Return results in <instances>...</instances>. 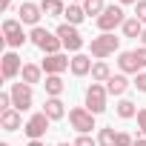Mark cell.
<instances>
[{"label": "cell", "mask_w": 146, "mask_h": 146, "mask_svg": "<svg viewBox=\"0 0 146 146\" xmlns=\"http://www.w3.org/2000/svg\"><path fill=\"white\" fill-rule=\"evenodd\" d=\"M29 40H32V46H37V49H40L43 54H57V52L63 49L60 37H57L54 32L43 29V26H35V29L29 32Z\"/></svg>", "instance_id": "6da1fadb"}, {"label": "cell", "mask_w": 146, "mask_h": 146, "mask_svg": "<svg viewBox=\"0 0 146 146\" xmlns=\"http://www.w3.org/2000/svg\"><path fill=\"white\" fill-rule=\"evenodd\" d=\"M117 49H120V37H115V32H103V35L92 37V43H89V54L95 60H103V57L115 54Z\"/></svg>", "instance_id": "7a4b0ae2"}, {"label": "cell", "mask_w": 146, "mask_h": 146, "mask_svg": "<svg viewBox=\"0 0 146 146\" xmlns=\"http://www.w3.org/2000/svg\"><path fill=\"white\" fill-rule=\"evenodd\" d=\"M54 35L60 37L63 49H66V52H72V54H80V49L86 46V40H83V35L78 32V26H69V23H60V26L54 29Z\"/></svg>", "instance_id": "3957f363"}, {"label": "cell", "mask_w": 146, "mask_h": 146, "mask_svg": "<svg viewBox=\"0 0 146 146\" xmlns=\"http://www.w3.org/2000/svg\"><path fill=\"white\" fill-rule=\"evenodd\" d=\"M26 40H29V35L23 32V23H20L17 17H6V20H3V43L17 52Z\"/></svg>", "instance_id": "277c9868"}, {"label": "cell", "mask_w": 146, "mask_h": 146, "mask_svg": "<svg viewBox=\"0 0 146 146\" xmlns=\"http://www.w3.org/2000/svg\"><path fill=\"white\" fill-rule=\"evenodd\" d=\"M69 126L75 129L78 135H89L95 129V115L86 106H72L69 109Z\"/></svg>", "instance_id": "5b68a950"}, {"label": "cell", "mask_w": 146, "mask_h": 146, "mask_svg": "<svg viewBox=\"0 0 146 146\" xmlns=\"http://www.w3.org/2000/svg\"><path fill=\"white\" fill-rule=\"evenodd\" d=\"M123 23H126L123 6H106V9H103V15L95 20V26L100 29V35H103V32H115V29H120Z\"/></svg>", "instance_id": "8992f818"}, {"label": "cell", "mask_w": 146, "mask_h": 146, "mask_svg": "<svg viewBox=\"0 0 146 146\" xmlns=\"http://www.w3.org/2000/svg\"><path fill=\"white\" fill-rule=\"evenodd\" d=\"M86 109L98 117V115H103L106 112V100H109V92H106V86L103 83H92L89 89H86Z\"/></svg>", "instance_id": "52a82bcc"}, {"label": "cell", "mask_w": 146, "mask_h": 146, "mask_svg": "<svg viewBox=\"0 0 146 146\" xmlns=\"http://www.w3.org/2000/svg\"><path fill=\"white\" fill-rule=\"evenodd\" d=\"M12 103H15V109L17 112H29L32 106H35V92H32V86L29 83H12Z\"/></svg>", "instance_id": "ba28073f"}, {"label": "cell", "mask_w": 146, "mask_h": 146, "mask_svg": "<svg viewBox=\"0 0 146 146\" xmlns=\"http://www.w3.org/2000/svg\"><path fill=\"white\" fill-rule=\"evenodd\" d=\"M20 72H23V60H20V54L15 49H9L3 57H0V78L3 80H15V78H20Z\"/></svg>", "instance_id": "9c48e42d"}, {"label": "cell", "mask_w": 146, "mask_h": 146, "mask_svg": "<svg viewBox=\"0 0 146 146\" xmlns=\"http://www.w3.org/2000/svg\"><path fill=\"white\" fill-rule=\"evenodd\" d=\"M49 117H46V112H37V115H32L29 120H26V126H23V135L29 137V140H43L46 137V132H49Z\"/></svg>", "instance_id": "30bf717a"}, {"label": "cell", "mask_w": 146, "mask_h": 146, "mask_svg": "<svg viewBox=\"0 0 146 146\" xmlns=\"http://www.w3.org/2000/svg\"><path fill=\"white\" fill-rule=\"evenodd\" d=\"M69 66H72V57L63 54V52H57V54H46V57L40 60V69L46 72V75H63Z\"/></svg>", "instance_id": "8fae6325"}, {"label": "cell", "mask_w": 146, "mask_h": 146, "mask_svg": "<svg viewBox=\"0 0 146 146\" xmlns=\"http://www.w3.org/2000/svg\"><path fill=\"white\" fill-rule=\"evenodd\" d=\"M40 17H43V9H40V3H32V0H26V3H20L17 6V20L23 23V26H40Z\"/></svg>", "instance_id": "7c38bea8"}, {"label": "cell", "mask_w": 146, "mask_h": 146, "mask_svg": "<svg viewBox=\"0 0 146 146\" xmlns=\"http://www.w3.org/2000/svg\"><path fill=\"white\" fill-rule=\"evenodd\" d=\"M92 54H72V66H69V72H72V75H75V78H86V75H92Z\"/></svg>", "instance_id": "4fadbf2b"}, {"label": "cell", "mask_w": 146, "mask_h": 146, "mask_svg": "<svg viewBox=\"0 0 146 146\" xmlns=\"http://www.w3.org/2000/svg\"><path fill=\"white\" fill-rule=\"evenodd\" d=\"M26 123H23V112H17V109H9V112H0V129H6V132H17V129H23Z\"/></svg>", "instance_id": "5bb4252c"}, {"label": "cell", "mask_w": 146, "mask_h": 146, "mask_svg": "<svg viewBox=\"0 0 146 146\" xmlns=\"http://www.w3.org/2000/svg\"><path fill=\"white\" fill-rule=\"evenodd\" d=\"M129 86H132V83H129V78L123 75V72H117V75H112V78L106 80V92L115 95V98H123V95L129 92Z\"/></svg>", "instance_id": "9a60e30c"}, {"label": "cell", "mask_w": 146, "mask_h": 146, "mask_svg": "<svg viewBox=\"0 0 146 146\" xmlns=\"http://www.w3.org/2000/svg\"><path fill=\"white\" fill-rule=\"evenodd\" d=\"M40 112H46L49 120H63V117H66V103H63L60 98H46V103H43Z\"/></svg>", "instance_id": "2e32d148"}, {"label": "cell", "mask_w": 146, "mask_h": 146, "mask_svg": "<svg viewBox=\"0 0 146 146\" xmlns=\"http://www.w3.org/2000/svg\"><path fill=\"white\" fill-rule=\"evenodd\" d=\"M117 69L123 75H140V63H137L135 52H120L117 54Z\"/></svg>", "instance_id": "e0dca14e"}, {"label": "cell", "mask_w": 146, "mask_h": 146, "mask_svg": "<svg viewBox=\"0 0 146 146\" xmlns=\"http://www.w3.org/2000/svg\"><path fill=\"white\" fill-rule=\"evenodd\" d=\"M43 75L46 72L40 69V63H23V72H20V80L35 86V83H43Z\"/></svg>", "instance_id": "ac0fdd59"}, {"label": "cell", "mask_w": 146, "mask_h": 146, "mask_svg": "<svg viewBox=\"0 0 146 146\" xmlns=\"http://www.w3.org/2000/svg\"><path fill=\"white\" fill-rule=\"evenodd\" d=\"M43 89H46V98H60V95H63V89H66V83H63V78H60V75H46Z\"/></svg>", "instance_id": "d6986e66"}, {"label": "cell", "mask_w": 146, "mask_h": 146, "mask_svg": "<svg viewBox=\"0 0 146 146\" xmlns=\"http://www.w3.org/2000/svg\"><path fill=\"white\" fill-rule=\"evenodd\" d=\"M63 17H66V23H69V26H80V23L86 20V12H83V6H80V3H69Z\"/></svg>", "instance_id": "ffe728a7"}, {"label": "cell", "mask_w": 146, "mask_h": 146, "mask_svg": "<svg viewBox=\"0 0 146 146\" xmlns=\"http://www.w3.org/2000/svg\"><path fill=\"white\" fill-rule=\"evenodd\" d=\"M40 9L46 17H63L66 15V3L63 0H40Z\"/></svg>", "instance_id": "44dd1931"}, {"label": "cell", "mask_w": 146, "mask_h": 146, "mask_svg": "<svg viewBox=\"0 0 146 146\" xmlns=\"http://www.w3.org/2000/svg\"><path fill=\"white\" fill-rule=\"evenodd\" d=\"M120 29H123V37H135V40H140V35H143V29H146V26L132 15V17H126V23H123Z\"/></svg>", "instance_id": "7402d4cb"}, {"label": "cell", "mask_w": 146, "mask_h": 146, "mask_svg": "<svg viewBox=\"0 0 146 146\" xmlns=\"http://www.w3.org/2000/svg\"><path fill=\"white\" fill-rule=\"evenodd\" d=\"M115 112H117V117H120V120H132V117H137V106H135L129 98H120V100H117V106H115Z\"/></svg>", "instance_id": "603a6c76"}, {"label": "cell", "mask_w": 146, "mask_h": 146, "mask_svg": "<svg viewBox=\"0 0 146 146\" xmlns=\"http://www.w3.org/2000/svg\"><path fill=\"white\" fill-rule=\"evenodd\" d=\"M109 78H112L109 63L106 60H95V66H92V83H106Z\"/></svg>", "instance_id": "cb8c5ba5"}, {"label": "cell", "mask_w": 146, "mask_h": 146, "mask_svg": "<svg viewBox=\"0 0 146 146\" xmlns=\"http://www.w3.org/2000/svg\"><path fill=\"white\" fill-rule=\"evenodd\" d=\"M80 6H83L86 17H95V20H98V17L103 15V9H106V0H83Z\"/></svg>", "instance_id": "d4e9b609"}, {"label": "cell", "mask_w": 146, "mask_h": 146, "mask_svg": "<svg viewBox=\"0 0 146 146\" xmlns=\"http://www.w3.org/2000/svg\"><path fill=\"white\" fill-rule=\"evenodd\" d=\"M115 140H117V132L112 126H103L98 132V146H115Z\"/></svg>", "instance_id": "484cf974"}, {"label": "cell", "mask_w": 146, "mask_h": 146, "mask_svg": "<svg viewBox=\"0 0 146 146\" xmlns=\"http://www.w3.org/2000/svg\"><path fill=\"white\" fill-rule=\"evenodd\" d=\"M135 17L146 26V0H137V3H135Z\"/></svg>", "instance_id": "4316f807"}, {"label": "cell", "mask_w": 146, "mask_h": 146, "mask_svg": "<svg viewBox=\"0 0 146 146\" xmlns=\"http://www.w3.org/2000/svg\"><path fill=\"white\" fill-rule=\"evenodd\" d=\"M115 146H135V137H132L129 132H117V140H115Z\"/></svg>", "instance_id": "83f0119b"}, {"label": "cell", "mask_w": 146, "mask_h": 146, "mask_svg": "<svg viewBox=\"0 0 146 146\" xmlns=\"http://www.w3.org/2000/svg\"><path fill=\"white\" fill-rule=\"evenodd\" d=\"M132 86H135L137 92H143V95H146V72H140V75H135V80H132Z\"/></svg>", "instance_id": "f1b7e54d"}, {"label": "cell", "mask_w": 146, "mask_h": 146, "mask_svg": "<svg viewBox=\"0 0 146 146\" xmlns=\"http://www.w3.org/2000/svg\"><path fill=\"white\" fill-rule=\"evenodd\" d=\"M135 52V57H137V63H140V72H146V46H137V49H132Z\"/></svg>", "instance_id": "f546056e"}, {"label": "cell", "mask_w": 146, "mask_h": 146, "mask_svg": "<svg viewBox=\"0 0 146 146\" xmlns=\"http://www.w3.org/2000/svg\"><path fill=\"white\" fill-rule=\"evenodd\" d=\"M137 129H140V137H146V109H137Z\"/></svg>", "instance_id": "4dcf8cb0"}, {"label": "cell", "mask_w": 146, "mask_h": 146, "mask_svg": "<svg viewBox=\"0 0 146 146\" xmlns=\"http://www.w3.org/2000/svg\"><path fill=\"white\" fill-rule=\"evenodd\" d=\"M75 146H98V140H95V137H89V135H78Z\"/></svg>", "instance_id": "1f68e13d"}, {"label": "cell", "mask_w": 146, "mask_h": 146, "mask_svg": "<svg viewBox=\"0 0 146 146\" xmlns=\"http://www.w3.org/2000/svg\"><path fill=\"white\" fill-rule=\"evenodd\" d=\"M137 0H117V6H135Z\"/></svg>", "instance_id": "d6a6232c"}, {"label": "cell", "mask_w": 146, "mask_h": 146, "mask_svg": "<svg viewBox=\"0 0 146 146\" xmlns=\"http://www.w3.org/2000/svg\"><path fill=\"white\" fill-rule=\"evenodd\" d=\"M26 146H46V140H29Z\"/></svg>", "instance_id": "836d02e7"}, {"label": "cell", "mask_w": 146, "mask_h": 146, "mask_svg": "<svg viewBox=\"0 0 146 146\" xmlns=\"http://www.w3.org/2000/svg\"><path fill=\"white\" fill-rule=\"evenodd\" d=\"M135 146H146V137H135Z\"/></svg>", "instance_id": "e575fe53"}, {"label": "cell", "mask_w": 146, "mask_h": 146, "mask_svg": "<svg viewBox=\"0 0 146 146\" xmlns=\"http://www.w3.org/2000/svg\"><path fill=\"white\" fill-rule=\"evenodd\" d=\"M0 6H3V9H9V6H12V0H0Z\"/></svg>", "instance_id": "d590c367"}, {"label": "cell", "mask_w": 146, "mask_h": 146, "mask_svg": "<svg viewBox=\"0 0 146 146\" xmlns=\"http://www.w3.org/2000/svg\"><path fill=\"white\" fill-rule=\"evenodd\" d=\"M140 46H146V29H143V35H140Z\"/></svg>", "instance_id": "8d00e7d4"}, {"label": "cell", "mask_w": 146, "mask_h": 146, "mask_svg": "<svg viewBox=\"0 0 146 146\" xmlns=\"http://www.w3.org/2000/svg\"><path fill=\"white\" fill-rule=\"evenodd\" d=\"M57 146H75V143H57Z\"/></svg>", "instance_id": "74e56055"}, {"label": "cell", "mask_w": 146, "mask_h": 146, "mask_svg": "<svg viewBox=\"0 0 146 146\" xmlns=\"http://www.w3.org/2000/svg\"><path fill=\"white\" fill-rule=\"evenodd\" d=\"M69 3H83V0H69Z\"/></svg>", "instance_id": "f35d334b"}, {"label": "cell", "mask_w": 146, "mask_h": 146, "mask_svg": "<svg viewBox=\"0 0 146 146\" xmlns=\"http://www.w3.org/2000/svg\"><path fill=\"white\" fill-rule=\"evenodd\" d=\"M0 146H9V143H0Z\"/></svg>", "instance_id": "ab89813d"}]
</instances>
